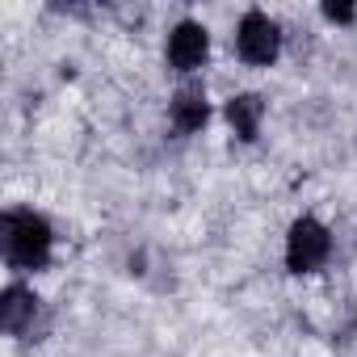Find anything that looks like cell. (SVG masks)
<instances>
[{
  "label": "cell",
  "instance_id": "1",
  "mask_svg": "<svg viewBox=\"0 0 357 357\" xmlns=\"http://www.w3.org/2000/svg\"><path fill=\"white\" fill-rule=\"evenodd\" d=\"M0 248H5V261L9 269L17 273H38L51 265V252H55V231L51 223L30 211V206H13L0 219Z\"/></svg>",
  "mask_w": 357,
  "mask_h": 357
},
{
  "label": "cell",
  "instance_id": "2",
  "mask_svg": "<svg viewBox=\"0 0 357 357\" xmlns=\"http://www.w3.org/2000/svg\"><path fill=\"white\" fill-rule=\"evenodd\" d=\"M328 257H332V231L319 219H311V215L294 219L290 236H286V265H290V273H315V269L328 265Z\"/></svg>",
  "mask_w": 357,
  "mask_h": 357
},
{
  "label": "cell",
  "instance_id": "3",
  "mask_svg": "<svg viewBox=\"0 0 357 357\" xmlns=\"http://www.w3.org/2000/svg\"><path fill=\"white\" fill-rule=\"evenodd\" d=\"M282 51V30L269 13L261 9H248L236 26V55L248 63V68H269Z\"/></svg>",
  "mask_w": 357,
  "mask_h": 357
},
{
  "label": "cell",
  "instance_id": "4",
  "mask_svg": "<svg viewBox=\"0 0 357 357\" xmlns=\"http://www.w3.org/2000/svg\"><path fill=\"white\" fill-rule=\"evenodd\" d=\"M164 55H168V68H172V72H181V76L198 72V68L206 63V55H211V34H206V26H202V22H190V17L176 22V26L168 30Z\"/></svg>",
  "mask_w": 357,
  "mask_h": 357
},
{
  "label": "cell",
  "instance_id": "5",
  "mask_svg": "<svg viewBox=\"0 0 357 357\" xmlns=\"http://www.w3.org/2000/svg\"><path fill=\"white\" fill-rule=\"evenodd\" d=\"M168 122L176 135H198L206 122H211V101H206V89L202 84H181L168 101Z\"/></svg>",
  "mask_w": 357,
  "mask_h": 357
},
{
  "label": "cell",
  "instance_id": "6",
  "mask_svg": "<svg viewBox=\"0 0 357 357\" xmlns=\"http://www.w3.org/2000/svg\"><path fill=\"white\" fill-rule=\"evenodd\" d=\"M34 319H38V294L22 282H9L5 294H0V324H5V332L22 336Z\"/></svg>",
  "mask_w": 357,
  "mask_h": 357
},
{
  "label": "cell",
  "instance_id": "7",
  "mask_svg": "<svg viewBox=\"0 0 357 357\" xmlns=\"http://www.w3.org/2000/svg\"><path fill=\"white\" fill-rule=\"evenodd\" d=\"M227 122L244 143H252L261 135V122H265V97L261 93H236L227 101Z\"/></svg>",
  "mask_w": 357,
  "mask_h": 357
},
{
  "label": "cell",
  "instance_id": "8",
  "mask_svg": "<svg viewBox=\"0 0 357 357\" xmlns=\"http://www.w3.org/2000/svg\"><path fill=\"white\" fill-rule=\"evenodd\" d=\"M324 17L336 22V26H349V22L357 17V9H353V5H324Z\"/></svg>",
  "mask_w": 357,
  "mask_h": 357
}]
</instances>
